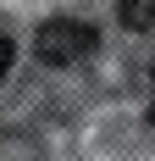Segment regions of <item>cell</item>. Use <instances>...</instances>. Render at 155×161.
<instances>
[{"label":"cell","instance_id":"7a4b0ae2","mask_svg":"<svg viewBox=\"0 0 155 161\" xmlns=\"http://www.w3.org/2000/svg\"><path fill=\"white\" fill-rule=\"evenodd\" d=\"M116 22H122L127 33H144L155 22V0H116Z\"/></svg>","mask_w":155,"mask_h":161},{"label":"cell","instance_id":"6da1fadb","mask_svg":"<svg viewBox=\"0 0 155 161\" xmlns=\"http://www.w3.org/2000/svg\"><path fill=\"white\" fill-rule=\"evenodd\" d=\"M94 45H100V33H94L89 22H78V17H50V22H39V33H33V56L45 67H72V61H83V56H94Z\"/></svg>","mask_w":155,"mask_h":161},{"label":"cell","instance_id":"3957f363","mask_svg":"<svg viewBox=\"0 0 155 161\" xmlns=\"http://www.w3.org/2000/svg\"><path fill=\"white\" fill-rule=\"evenodd\" d=\"M11 56H17V50H11V39H0V78L11 72Z\"/></svg>","mask_w":155,"mask_h":161}]
</instances>
